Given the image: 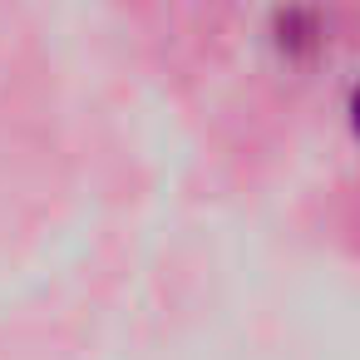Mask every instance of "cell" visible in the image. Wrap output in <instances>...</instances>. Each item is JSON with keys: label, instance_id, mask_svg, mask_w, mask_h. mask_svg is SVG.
Wrapping results in <instances>:
<instances>
[{"label": "cell", "instance_id": "6da1fadb", "mask_svg": "<svg viewBox=\"0 0 360 360\" xmlns=\"http://www.w3.org/2000/svg\"><path fill=\"white\" fill-rule=\"evenodd\" d=\"M355 129H360V94H355Z\"/></svg>", "mask_w": 360, "mask_h": 360}]
</instances>
